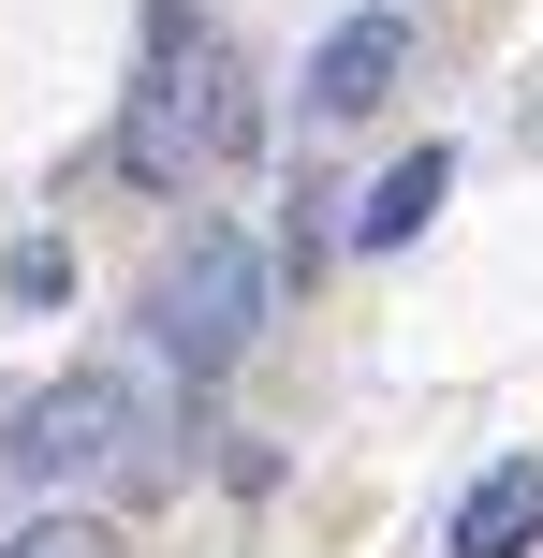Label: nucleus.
I'll use <instances>...</instances> for the list:
<instances>
[{
	"label": "nucleus",
	"mask_w": 543,
	"mask_h": 558,
	"mask_svg": "<svg viewBox=\"0 0 543 558\" xmlns=\"http://www.w3.org/2000/svg\"><path fill=\"white\" fill-rule=\"evenodd\" d=\"M176 88H192L206 162H235V147H250V88H235V45H192V59H176Z\"/></svg>",
	"instance_id": "6"
},
{
	"label": "nucleus",
	"mask_w": 543,
	"mask_h": 558,
	"mask_svg": "<svg viewBox=\"0 0 543 558\" xmlns=\"http://www.w3.org/2000/svg\"><path fill=\"white\" fill-rule=\"evenodd\" d=\"M0 558H118L103 530H88V514H29V530L15 544H0Z\"/></svg>",
	"instance_id": "8"
},
{
	"label": "nucleus",
	"mask_w": 543,
	"mask_h": 558,
	"mask_svg": "<svg viewBox=\"0 0 543 558\" xmlns=\"http://www.w3.org/2000/svg\"><path fill=\"white\" fill-rule=\"evenodd\" d=\"M441 192H456V147H411V162L382 177L368 206H353V251H411V235L441 221Z\"/></svg>",
	"instance_id": "5"
},
{
	"label": "nucleus",
	"mask_w": 543,
	"mask_h": 558,
	"mask_svg": "<svg viewBox=\"0 0 543 558\" xmlns=\"http://www.w3.org/2000/svg\"><path fill=\"white\" fill-rule=\"evenodd\" d=\"M250 324H264V265H250V235H235V221H192V251L162 265V294H147V338H162L192 383H221V367L250 353Z\"/></svg>",
	"instance_id": "2"
},
{
	"label": "nucleus",
	"mask_w": 543,
	"mask_h": 558,
	"mask_svg": "<svg viewBox=\"0 0 543 558\" xmlns=\"http://www.w3.org/2000/svg\"><path fill=\"white\" fill-rule=\"evenodd\" d=\"M0 294H15V308H59V294H74V251H59V235H15V265H0Z\"/></svg>",
	"instance_id": "7"
},
{
	"label": "nucleus",
	"mask_w": 543,
	"mask_h": 558,
	"mask_svg": "<svg viewBox=\"0 0 543 558\" xmlns=\"http://www.w3.org/2000/svg\"><path fill=\"white\" fill-rule=\"evenodd\" d=\"M529 544H543V456H499V471L456 500L441 558H529Z\"/></svg>",
	"instance_id": "4"
},
{
	"label": "nucleus",
	"mask_w": 543,
	"mask_h": 558,
	"mask_svg": "<svg viewBox=\"0 0 543 558\" xmlns=\"http://www.w3.org/2000/svg\"><path fill=\"white\" fill-rule=\"evenodd\" d=\"M397 74H411V15H397V0H382V15H338L323 59H309V118H382Z\"/></svg>",
	"instance_id": "3"
},
{
	"label": "nucleus",
	"mask_w": 543,
	"mask_h": 558,
	"mask_svg": "<svg viewBox=\"0 0 543 558\" xmlns=\"http://www.w3.org/2000/svg\"><path fill=\"white\" fill-rule=\"evenodd\" d=\"M15 485H118V500H147L162 485V397L118 383V367H74V383H45L15 412Z\"/></svg>",
	"instance_id": "1"
}]
</instances>
